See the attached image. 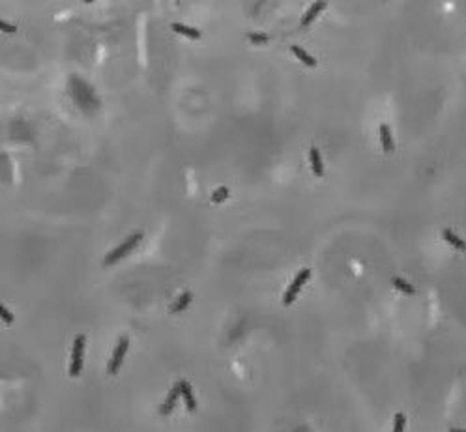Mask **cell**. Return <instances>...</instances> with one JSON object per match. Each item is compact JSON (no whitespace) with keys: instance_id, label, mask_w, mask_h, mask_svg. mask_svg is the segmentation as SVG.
Returning <instances> with one entry per match:
<instances>
[{"instance_id":"cell-1","label":"cell","mask_w":466,"mask_h":432,"mask_svg":"<svg viewBox=\"0 0 466 432\" xmlns=\"http://www.w3.org/2000/svg\"><path fill=\"white\" fill-rule=\"evenodd\" d=\"M141 240H143V234H133V236H130V238L124 241L122 245H118L116 249H112V251L105 256V266L114 264V262H118L120 258H124L126 254H130V252L137 247V243H139Z\"/></svg>"},{"instance_id":"cell-2","label":"cell","mask_w":466,"mask_h":432,"mask_svg":"<svg viewBox=\"0 0 466 432\" xmlns=\"http://www.w3.org/2000/svg\"><path fill=\"white\" fill-rule=\"evenodd\" d=\"M86 344V337L81 335L75 337V342H73V354H72V367H70V376H79L81 369H83V350Z\"/></svg>"},{"instance_id":"cell-3","label":"cell","mask_w":466,"mask_h":432,"mask_svg":"<svg viewBox=\"0 0 466 432\" xmlns=\"http://www.w3.org/2000/svg\"><path fill=\"white\" fill-rule=\"evenodd\" d=\"M309 277H311V270H301L298 275H296L294 283H292V285H290V288H288L287 292H285V298H283V303H285V305H292V301L296 300L298 292L301 290L303 283H305Z\"/></svg>"},{"instance_id":"cell-4","label":"cell","mask_w":466,"mask_h":432,"mask_svg":"<svg viewBox=\"0 0 466 432\" xmlns=\"http://www.w3.org/2000/svg\"><path fill=\"white\" fill-rule=\"evenodd\" d=\"M128 346H130V339H128V337H122L118 341V344H116V348H114L112 360L109 363V374H116V372H118L120 365H122V361H124V356H126V352H128Z\"/></svg>"},{"instance_id":"cell-5","label":"cell","mask_w":466,"mask_h":432,"mask_svg":"<svg viewBox=\"0 0 466 432\" xmlns=\"http://www.w3.org/2000/svg\"><path fill=\"white\" fill-rule=\"evenodd\" d=\"M182 395V387H180V382L172 389H170V393H168V396L165 398V402H163V406H161V414L163 415H168L170 412H172V408H174V404H176V398Z\"/></svg>"},{"instance_id":"cell-6","label":"cell","mask_w":466,"mask_h":432,"mask_svg":"<svg viewBox=\"0 0 466 432\" xmlns=\"http://www.w3.org/2000/svg\"><path fill=\"white\" fill-rule=\"evenodd\" d=\"M309 159H311V167H313V172L315 176L322 178L324 176V165H322V159H320V154H318V148H311L309 150Z\"/></svg>"},{"instance_id":"cell-7","label":"cell","mask_w":466,"mask_h":432,"mask_svg":"<svg viewBox=\"0 0 466 432\" xmlns=\"http://www.w3.org/2000/svg\"><path fill=\"white\" fill-rule=\"evenodd\" d=\"M324 8H326V0H317V2L309 8V12L303 15V19H301V26H307L309 23H313L315 17L322 12Z\"/></svg>"},{"instance_id":"cell-8","label":"cell","mask_w":466,"mask_h":432,"mask_svg":"<svg viewBox=\"0 0 466 432\" xmlns=\"http://www.w3.org/2000/svg\"><path fill=\"white\" fill-rule=\"evenodd\" d=\"M380 143H382L384 152L391 154L393 152V139H391V131H390V126L382 124L380 126Z\"/></svg>"},{"instance_id":"cell-9","label":"cell","mask_w":466,"mask_h":432,"mask_svg":"<svg viewBox=\"0 0 466 432\" xmlns=\"http://www.w3.org/2000/svg\"><path fill=\"white\" fill-rule=\"evenodd\" d=\"M180 387H182V396H184V400H186V404H187V410H189V412H195V410H197V402H195V396H193L191 393V385L187 384L186 380H182V382H180Z\"/></svg>"},{"instance_id":"cell-10","label":"cell","mask_w":466,"mask_h":432,"mask_svg":"<svg viewBox=\"0 0 466 432\" xmlns=\"http://www.w3.org/2000/svg\"><path fill=\"white\" fill-rule=\"evenodd\" d=\"M170 28H172L174 32L182 34V36L191 37V39H199V37H201V30H197V28H193V26H186V24L172 23V26H170Z\"/></svg>"},{"instance_id":"cell-11","label":"cell","mask_w":466,"mask_h":432,"mask_svg":"<svg viewBox=\"0 0 466 432\" xmlns=\"http://www.w3.org/2000/svg\"><path fill=\"white\" fill-rule=\"evenodd\" d=\"M191 300H193L191 292H184L178 300L174 301V305L170 307V312H174V314H176V312H182L187 305H189V303H191Z\"/></svg>"},{"instance_id":"cell-12","label":"cell","mask_w":466,"mask_h":432,"mask_svg":"<svg viewBox=\"0 0 466 432\" xmlns=\"http://www.w3.org/2000/svg\"><path fill=\"white\" fill-rule=\"evenodd\" d=\"M444 240L447 241V243H451L455 249H459V251H466V241H463L457 234H453L451 230H444L442 232Z\"/></svg>"},{"instance_id":"cell-13","label":"cell","mask_w":466,"mask_h":432,"mask_svg":"<svg viewBox=\"0 0 466 432\" xmlns=\"http://www.w3.org/2000/svg\"><path fill=\"white\" fill-rule=\"evenodd\" d=\"M290 51H292V53L298 56V60H301L303 64H305V66H309V68H315V66H317V60L311 56L309 53H305V51H303L301 47H298V45H292V47H290Z\"/></svg>"},{"instance_id":"cell-14","label":"cell","mask_w":466,"mask_h":432,"mask_svg":"<svg viewBox=\"0 0 466 432\" xmlns=\"http://www.w3.org/2000/svg\"><path fill=\"white\" fill-rule=\"evenodd\" d=\"M393 285H395V288H397V290H401V292H405V294H416L414 287H412V285H408L405 279H399V277H395Z\"/></svg>"},{"instance_id":"cell-15","label":"cell","mask_w":466,"mask_h":432,"mask_svg":"<svg viewBox=\"0 0 466 432\" xmlns=\"http://www.w3.org/2000/svg\"><path fill=\"white\" fill-rule=\"evenodd\" d=\"M227 197H228L227 187H219V189H215L214 195H212V200H214V202H223Z\"/></svg>"},{"instance_id":"cell-16","label":"cell","mask_w":466,"mask_h":432,"mask_svg":"<svg viewBox=\"0 0 466 432\" xmlns=\"http://www.w3.org/2000/svg\"><path fill=\"white\" fill-rule=\"evenodd\" d=\"M405 429V415L403 414H397L395 415V427H393V431L395 432H401Z\"/></svg>"},{"instance_id":"cell-17","label":"cell","mask_w":466,"mask_h":432,"mask_svg":"<svg viewBox=\"0 0 466 432\" xmlns=\"http://www.w3.org/2000/svg\"><path fill=\"white\" fill-rule=\"evenodd\" d=\"M0 314H2V320L6 322V324H12L13 322V314L6 307H0Z\"/></svg>"},{"instance_id":"cell-18","label":"cell","mask_w":466,"mask_h":432,"mask_svg":"<svg viewBox=\"0 0 466 432\" xmlns=\"http://www.w3.org/2000/svg\"><path fill=\"white\" fill-rule=\"evenodd\" d=\"M249 39L253 43H266L268 41V36L266 34H249Z\"/></svg>"},{"instance_id":"cell-19","label":"cell","mask_w":466,"mask_h":432,"mask_svg":"<svg viewBox=\"0 0 466 432\" xmlns=\"http://www.w3.org/2000/svg\"><path fill=\"white\" fill-rule=\"evenodd\" d=\"M0 28H2L4 32H15V30H17V26H15V24H8L6 21H2V23H0Z\"/></svg>"},{"instance_id":"cell-20","label":"cell","mask_w":466,"mask_h":432,"mask_svg":"<svg viewBox=\"0 0 466 432\" xmlns=\"http://www.w3.org/2000/svg\"><path fill=\"white\" fill-rule=\"evenodd\" d=\"M84 2H86V4H90V2H94V0H84Z\"/></svg>"}]
</instances>
